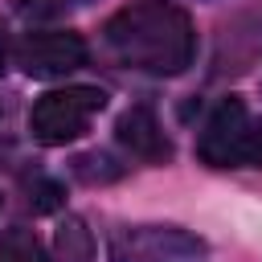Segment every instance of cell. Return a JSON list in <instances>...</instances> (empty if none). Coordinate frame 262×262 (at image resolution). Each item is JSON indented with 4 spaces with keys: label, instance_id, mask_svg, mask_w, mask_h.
Returning a JSON list of instances; mask_svg holds the SVG:
<instances>
[{
    "label": "cell",
    "instance_id": "obj_1",
    "mask_svg": "<svg viewBox=\"0 0 262 262\" xmlns=\"http://www.w3.org/2000/svg\"><path fill=\"white\" fill-rule=\"evenodd\" d=\"M102 37L123 66L143 74H180L192 66V53H196V33L188 12L164 0H139L115 12Z\"/></svg>",
    "mask_w": 262,
    "mask_h": 262
},
{
    "label": "cell",
    "instance_id": "obj_2",
    "mask_svg": "<svg viewBox=\"0 0 262 262\" xmlns=\"http://www.w3.org/2000/svg\"><path fill=\"white\" fill-rule=\"evenodd\" d=\"M106 106V94L98 86H66V90H49L33 102L29 111V131L37 143L45 147H61L70 139H78L90 119Z\"/></svg>",
    "mask_w": 262,
    "mask_h": 262
},
{
    "label": "cell",
    "instance_id": "obj_3",
    "mask_svg": "<svg viewBox=\"0 0 262 262\" xmlns=\"http://www.w3.org/2000/svg\"><path fill=\"white\" fill-rule=\"evenodd\" d=\"M111 262H196L205 246L176 225H123L111 233Z\"/></svg>",
    "mask_w": 262,
    "mask_h": 262
},
{
    "label": "cell",
    "instance_id": "obj_4",
    "mask_svg": "<svg viewBox=\"0 0 262 262\" xmlns=\"http://www.w3.org/2000/svg\"><path fill=\"white\" fill-rule=\"evenodd\" d=\"M86 61V41L70 29H33L16 41V66L29 78H66Z\"/></svg>",
    "mask_w": 262,
    "mask_h": 262
},
{
    "label": "cell",
    "instance_id": "obj_5",
    "mask_svg": "<svg viewBox=\"0 0 262 262\" xmlns=\"http://www.w3.org/2000/svg\"><path fill=\"white\" fill-rule=\"evenodd\" d=\"M246 135H250V111H246V102L242 98H225L209 115V123H205V131L196 139V156L209 168H237Z\"/></svg>",
    "mask_w": 262,
    "mask_h": 262
},
{
    "label": "cell",
    "instance_id": "obj_6",
    "mask_svg": "<svg viewBox=\"0 0 262 262\" xmlns=\"http://www.w3.org/2000/svg\"><path fill=\"white\" fill-rule=\"evenodd\" d=\"M115 135H119V143H123L131 156H139V160H147V164H164V160L172 156V143L164 139L151 106H131V111H123L119 123H115Z\"/></svg>",
    "mask_w": 262,
    "mask_h": 262
},
{
    "label": "cell",
    "instance_id": "obj_7",
    "mask_svg": "<svg viewBox=\"0 0 262 262\" xmlns=\"http://www.w3.org/2000/svg\"><path fill=\"white\" fill-rule=\"evenodd\" d=\"M0 262H45L33 229H8L0 237Z\"/></svg>",
    "mask_w": 262,
    "mask_h": 262
},
{
    "label": "cell",
    "instance_id": "obj_8",
    "mask_svg": "<svg viewBox=\"0 0 262 262\" xmlns=\"http://www.w3.org/2000/svg\"><path fill=\"white\" fill-rule=\"evenodd\" d=\"M57 258L61 262H90V233L82 229V221H66L57 233Z\"/></svg>",
    "mask_w": 262,
    "mask_h": 262
},
{
    "label": "cell",
    "instance_id": "obj_9",
    "mask_svg": "<svg viewBox=\"0 0 262 262\" xmlns=\"http://www.w3.org/2000/svg\"><path fill=\"white\" fill-rule=\"evenodd\" d=\"M242 164L262 168V119L250 123V135H246V147H242Z\"/></svg>",
    "mask_w": 262,
    "mask_h": 262
},
{
    "label": "cell",
    "instance_id": "obj_10",
    "mask_svg": "<svg viewBox=\"0 0 262 262\" xmlns=\"http://www.w3.org/2000/svg\"><path fill=\"white\" fill-rule=\"evenodd\" d=\"M4 61H8V37H4V25H0V74H4Z\"/></svg>",
    "mask_w": 262,
    "mask_h": 262
}]
</instances>
